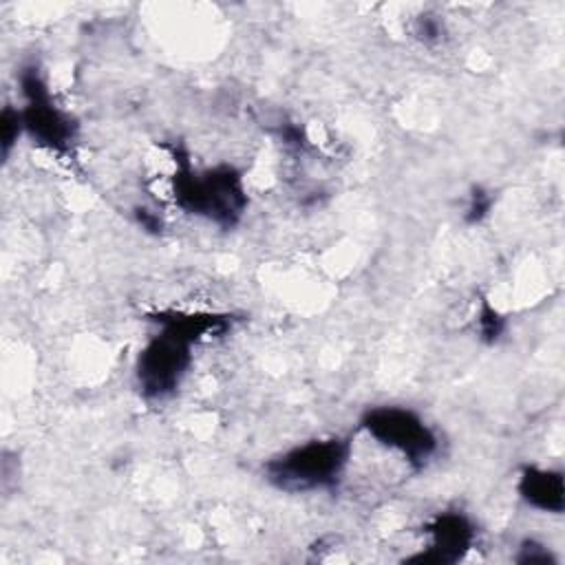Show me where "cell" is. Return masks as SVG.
<instances>
[{"label": "cell", "instance_id": "cell-15", "mask_svg": "<svg viewBox=\"0 0 565 565\" xmlns=\"http://www.w3.org/2000/svg\"><path fill=\"white\" fill-rule=\"evenodd\" d=\"M280 139H282L285 146H289V148H294V150H302V148H307V143H309L307 130H305L302 126H298V124H285V126L280 128Z\"/></svg>", "mask_w": 565, "mask_h": 565}, {"label": "cell", "instance_id": "cell-4", "mask_svg": "<svg viewBox=\"0 0 565 565\" xmlns=\"http://www.w3.org/2000/svg\"><path fill=\"white\" fill-rule=\"evenodd\" d=\"M18 84L22 95V106L18 108L24 135L51 154H68L77 141L79 124L55 102L42 68L35 62L24 64L18 73Z\"/></svg>", "mask_w": 565, "mask_h": 565}, {"label": "cell", "instance_id": "cell-3", "mask_svg": "<svg viewBox=\"0 0 565 565\" xmlns=\"http://www.w3.org/2000/svg\"><path fill=\"white\" fill-rule=\"evenodd\" d=\"M360 430L377 446L397 455L411 470H424L439 455V433L411 406H369L358 422Z\"/></svg>", "mask_w": 565, "mask_h": 565}, {"label": "cell", "instance_id": "cell-6", "mask_svg": "<svg viewBox=\"0 0 565 565\" xmlns=\"http://www.w3.org/2000/svg\"><path fill=\"white\" fill-rule=\"evenodd\" d=\"M426 545L417 554L408 556L411 563L424 565H455L468 556L475 547L479 530L472 516L461 510H441L424 525Z\"/></svg>", "mask_w": 565, "mask_h": 565}, {"label": "cell", "instance_id": "cell-10", "mask_svg": "<svg viewBox=\"0 0 565 565\" xmlns=\"http://www.w3.org/2000/svg\"><path fill=\"white\" fill-rule=\"evenodd\" d=\"M492 207H494L492 190H488L483 185H472L466 194V203H463V212H461L463 223L466 225L483 223L490 216Z\"/></svg>", "mask_w": 565, "mask_h": 565}, {"label": "cell", "instance_id": "cell-12", "mask_svg": "<svg viewBox=\"0 0 565 565\" xmlns=\"http://www.w3.org/2000/svg\"><path fill=\"white\" fill-rule=\"evenodd\" d=\"M514 561L516 563H523V565H534V563H541V565H556L558 558L554 556V552L550 550V545L536 541V539H523L516 547V554H514Z\"/></svg>", "mask_w": 565, "mask_h": 565}, {"label": "cell", "instance_id": "cell-13", "mask_svg": "<svg viewBox=\"0 0 565 565\" xmlns=\"http://www.w3.org/2000/svg\"><path fill=\"white\" fill-rule=\"evenodd\" d=\"M444 33H446L444 22L435 13H419L413 20V35L422 44H439L444 40Z\"/></svg>", "mask_w": 565, "mask_h": 565}, {"label": "cell", "instance_id": "cell-11", "mask_svg": "<svg viewBox=\"0 0 565 565\" xmlns=\"http://www.w3.org/2000/svg\"><path fill=\"white\" fill-rule=\"evenodd\" d=\"M20 137H24V126H22L20 108L7 104L2 108V115H0V152H2V161L9 159V154L15 148Z\"/></svg>", "mask_w": 565, "mask_h": 565}, {"label": "cell", "instance_id": "cell-14", "mask_svg": "<svg viewBox=\"0 0 565 565\" xmlns=\"http://www.w3.org/2000/svg\"><path fill=\"white\" fill-rule=\"evenodd\" d=\"M132 216H135L137 225H139L143 232H148V234H161V232H163V218H161L154 210L141 205V207H135Z\"/></svg>", "mask_w": 565, "mask_h": 565}, {"label": "cell", "instance_id": "cell-5", "mask_svg": "<svg viewBox=\"0 0 565 565\" xmlns=\"http://www.w3.org/2000/svg\"><path fill=\"white\" fill-rule=\"evenodd\" d=\"M192 347L181 335L157 327L135 360V384L143 399L163 402L181 388L194 360Z\"/></svg>", "mask_w": 565, "mask_h": 565}, {"label": "cell", "instance_id": "cell-2", "mask_svg": "<svg viewBox=\"0 0 565 565\" xmlns=\"http://www.w3.org/2000/svg\"><path fill=\"white\" fill-rule=\"evenodd\" d=\"M353 455L351 437L327 435L300 441L263 463L269 486L291 494L333 492L344 481Z\"/></svg>", "mask_w": 565, "mask_h": 565}, {"label": "cell", "instance_id": "cell-1", "mask_svg": "<svg viewBox=\"0 0 565 565\" xmlns=\"http://www.w3.org/2000/svg\"><path fill=\"white\" fill-rule=\"evenodd\" d=\"M172 157L170 194L174 205L221 230H234L249 205L243 172L232 163L192 168L188 154L179 152V148H172Z\"/></svg>", "mask_w": 565, "mask_h": 565}, {"label": "cell", "instance_id": "cell-8", "mask_svg": "<svg viewBox=\"0 0 565 565\" xmlns=\"http://www.w3.org/2000/svg\"><path fill=\"white\" fill-rule=\"evenodd\" d=\"M516 492L532 510L545 514H563L565 510V479L556 468L525 463L519 470Z\"/></svg>", "mask_w": 565, "mask_h": 565}, {"label": "cell", "instance_id": "cell-9", "mask_svg": "<svg viewBox=\"0 0 565 565\" xmlns=\"http://www.w3.org/2000/svg\"><path fill=\"white\" fill-rule=\"evenodd\" d=\"M475 329H477V335L481 342L497 344L503 338V333L508 331V320L497 307H492L488 300H481L477 316H475Z\"/></svg>", "mask_w": 565, "mask_h": 565}, {"label": "cell", "instance_id": "cell-7", "mask_svg": "<svg viewBox=\"0 0 565 565\" xmlns=\"http://www.w3.org/2000/svg\"><path fill=\"white\" fill-rule=\"evenodd\" d=\"M148 320L154 327L168 329L183 340L192 342L194 347L201 342H210L214 338H223L232 324L234 316L232 313H221V311H188V309H159L148 316Z\"/></svg>", "mask_w": 565, "mask_h": 565}]
</instances>
